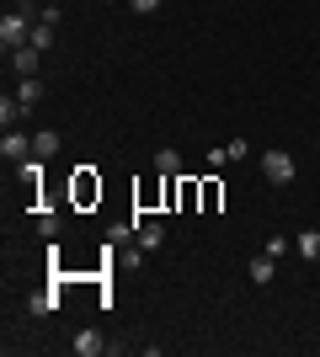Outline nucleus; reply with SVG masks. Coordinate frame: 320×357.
<instances>
[{
    "label": "nucleus",
    "mask_w": 320,
    "mask_h": 357,
    "mask_svg": "<svg viewBox=\"0 0 320 357\" xmlns=\"http://www.w3.org/2000/svg\"><path fill=\"white\" fill-rule=\"evenodd\" d=\"M32 27H38V11H32V6H11V11L0 16V43H6V54H16V48L27 43Z\"/></svg>",
    "instance_id": "f257e3e1"
},
{
    "label": "nucleus",
    "mask_w": 320,
    "mask_h": 357,
    "mask_svg": "<svg viewBox=\"0 0 320 357\" xmlns=\"http://www.w3.org/2000/svg\"><path fill=\"white\" fill-rule=\"evenodd\" d=\"M261 171H267L273 187H289V181H294V155H289V149H267V155H261Z\"/></svg>",
    "instance_id": "f03ea898"
},
{
    "label": "nucleus",
    "mask_w": 320,
    "mask_h": 357,
    "mask_svg": "<svg viewBox=\"0 0 320 357\" xmlns=\"http://www.w3.org/2000/svg\"><path fill=\"white\" fill-rule=\"evenodd\" d=\"M11 59V70H16V80H32L38 75V59H43V48H32V43H22L16 54H6Z\"/></svg>",
    "instance_id": "7ed1b4c3"
},
{
    "label": "nucleus",
    "mask_w": 320,
    "mask_h": 357,
    "mask_svg": "<svg viewBox=\"0 0 320 357\" xmlns=\"http://www.w3.org/2000/svg\"><path fill=\"white\" fill-rule=\"evenodd\" d=\"M0 155H6L11 165H22V160L32 155V139L22 134V128H6V139H0Z\"/></svg>",
    "instance_id": "20e7f679"
},
{
    "label": "nucleus",
    "mask_w": 320,
    "mask_h": 357,
    "mask_svg": "<svg viewBox=\"0 0 320 357\" xmlns=\"http://www.w3.org/2000/svg\"><path fill=\"white\" fill-rule=\"evenodd\" d=\"M134 240H139V251H160L166 245V224H155V219L134 224Z\"/></svg>",
    "instance_id": "39448f33"
},
{
    "label": "nucleus",
    "mask_w": 320,
    "mask_h": 357,
    "mask_svg": "<svg viewBox=\"0 0 320 357\" xmlns=\"http://www.w3.org/2000/svg\"><path fill=\"white\" fill-rule=\"evenodd\" d=\"M155 171H160V176H166V181H176V176H182V149H155Z\"/></svg>",
    "instance_id": "423d86ee"
},
{
    "label": "nucleus",
    "mask_w": 320,
    "mask_h": 357,
    "mask_svg": "<svg viewBox=\"0 0 320 357\" xmlns=\"http://www.w3.org/2000/svg\"><path fill=\"white\" fill-rule=\"evenodd\" d=\"M70 352H75V357H102V352H107V342L96 336V331H75V342H70Z\"/></svg>",
    "instance_id": "0eeeda50"
},
{
    "label": "nucleus",
    "mask_w": 320,
    "mask_h": 357,
    "mask_svg": "<svg viewBox=\"0 0 320 357\" xmlns=\"http://www.w3.org/2000/svg\"><path fill=\"white\" fill-rule=\"evenodd\" d=\"M245 272H251V283H261V288H267V283L277 278V256H267V251H261V256H251V267H245Z\"/></svg>",
    "instance_id": "6e6552de"
},
{
    "label": "nucleus",
    "mask_w": 320,
    "mask_h": 357,
    "mask_svg": "<svg viewBox=\"0 0 320 357\" xmlns=\"http://www.w3.org/2000/svg\"><path fill=\"white\" fill-rule=\"evenodd\" d=\"M59 149H64V139L54 134V128H43V134H32V155H43V160H54Z\"/></svg>",
    "instance_id": "1a4fd4ad"
},
{
    "label": "nucleus",
    "mask_w": 320,
    "mask_h": 357,
    "mask_svg": "<svg viewBox=\"0 0 320 357\" xmlns=\"http://www.w3.org/2000/svg\"><path fill=\"white\" fill-rule=\"evenodd\" d=\"M16 102H22V107L32 112V107L43 102V80H38V75H32V80H22V86H16Z\"/></svg>",
    "instance_id": "9d476101"
},
{
    "label": "nucleus",
    "mask_w": 320,
    "mask_h": 357,
    "mask_svg": "<svg viewBox=\"0 0 320 357\" xmlns=\"http://www.w3.org/2000/svg\"><path fill=\"white\" fill-rule=\"evenodd\" d=\"M22 118H27V107H22V102L11 96V91H6V96H0V123H6V128H16Z\"/></svg>",
    "instance_id": "9b49d317"
},
{
    "label": "nucleus",
    "mask_w": 320,
    "mask_h": 357,
    "mask_svg": "<svg viewBox=\"0 0 320 357\" xmlns=\"http://www.w3.org/2000/svg\"><path fill=\"white\" fill-rule=\"evenodd\" d=\"M16 171H22V181H27L32 192H38V181H43V155H27V160L16 165Z\"/></svg>",
    "instance_id": "f8f14e48"
},
{
    "label": "nucleus",
    "mask_w": 320,
    "mask_h": 357,
    "mask_svg": "<svg viewBox=\"0 0 320 357\" xmlns=\"http://www.w3.org/2000/svg\"><path fill=\"white\" fill-rule=\"evenodd\" d=\"M294 251L305 256V261H320V235H315V229H305V235L294 240Z\"/></svg>",
    "instance_id": "ddd939ff"
},
{
    "label": "nucleus",
    "mask_w": 320,
    "mask_h": 357,
    "mask_svg": "<svg viewBox=\"0 0 320 357\" xmlns=\"http://www.w3.org/2000/svg\"><path fill=\"white\" fill-rule=\"evenodd\" d=\"M54 310H59V298H54V294H32V298H27V314H38V320H43V314H54Z\"/></svg>",
    "instance_id": "4468645a"
},
{
    "label": "nucleus",
    "mask_w": 320,
    "mask_h": 357,
    "mask_svg": "<svg viewBox=\"0 0 320 357\" xmlns=\"http://www.w3.org/2000/svg\"><path fill=\"white\" fill-rule=\"evenodd\" d=\"M59 229H64L59 213H43V219H38V235H43V240H59Z\"/></svg>",
    "instance_id": "2eb2a0df"
},
{
    "label": "nucleus",
    "mask_w": 320,
    "mask_h": 357,
    "mask_svg": "<svg viewBox=\"0 0 320 357\" xmlns=\"http://www.w3.org/2000/svg\"><path fill=\"white\" fill-rule=\"evenodd\" d=\"M27 43H32V48H43V54H48V48H54V27H48V22H38Z\"/></svg>",
    "instance_id": "dca6fc26"
},
{
    "label": "nucleus",
    "mask_w": 320,
    "mask_h": 357,
    "mask_svg": "<svg viewBox=\"0 0 320 357\" xmlns=\"http://www.w3.org/2000/svg\"><path fill=\"white\" fill-rule=\"evenodd\" d=\"M224 155H229V160H245V155H251V144H245V139H229Z\"/></svg>",
    "instance_id": "f3484780"
},
{
    "label": "nucleus",
    "mask_w": 320,
    "mask_h": 357,
    "mask_svg": "<svg viewBox=\"0 0 320 357\" xmlns=\"http://www.w3.org/2000/svg\"><path fill=\"white\" fill-rule=\"evenodd\" d=\"M128 6H134L139 16H150V11H160V6H166V0H128Z\"/></svg>",
    "instance_id": "a211bd4d"
}]
</instances>
